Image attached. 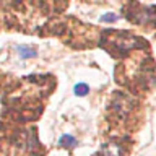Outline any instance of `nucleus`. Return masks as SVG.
<instances>
[{
	"label": "nucleus",
	"mask_w": 156,
	"mask_h": 156,
	"mask_svg": "<svg viewBox=\"0 0 156 156\" xmlns=\"http://www.w3.org/2000/svg\"><path fill=\"white\" fill-rule=\"evenodd\" d=\"M102 153H104V156H120L122 154V150H120L119 145L109 143V145H106V148L102 150Z\"/></svg>",
	"instance_id": "f03ea898"
},
{
	"label": "nucleus",
	"mask_w": 156,
	"mask_h": 156,
	"mask_svg": "<svg viewBox=\"0 0 156 156\" xmlns=\"http://www.w3.org/2000/svg\"><path fill=\"white\" fill-rule=\"evenodd\" d=\"M117 18H119V16H117L115 13H106V15H102V16H101V21L102 23H114Z\"/></svg>",
	"instance_id": "39448f33"
},
{
	"label": "nucleus",
	"mask_w": 156,
	"mask_h": 156,
	"mask_svg": "<svg viewBox=\"0 0 156 156\" xmlns=\"http://www.w3.org/2000/svg\"><path fill=\"white\" fill-rule=\"evenodd\" d=\"M58 145H60V146H67V148H73V146L76 145V140H75V136L65 133V135L60 136V140H58Z\"/></svg>",
	"instance_id": "7ed1b4c3"
},
{
	"label": "nucleus",
	"mask_w": 156,
	"mask_h": 156,
	"mask_svg": "<svg viewBox=\"0 0 156 156\" xmlns=\"http://www.w3.org/2000/svg\"><path fill=\"white\" fill-rule=\"evenodd\" d=\"M18 55L21 58H34L37 57V52L31 46H18Z\"/></svg>",
	"instance_id": "f257e3e1"
},
{
	"label": "nucleus",
	"mask_w": 156,
	"mask_h": 156,
	"mask_svg": "<svg viewBox=\"0 0 156 156\" xmlns=\"http://www.w3.org/2000/svg\"><path fill=\"white\" fill-rule=\"evenodd\" d=\"M73 91H75L76 96H86L88 91H90V86H88L86 83H76L75 88H73Z\"/></svg>",
	"instance_id": "20e7f679"
}]
</instances>
